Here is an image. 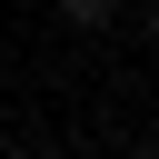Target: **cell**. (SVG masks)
Masks as SVG:
<instances>
[{
    "instance_id": "6da1fadb",
    "label": "cell",
    "mask_w": 159,
    "mask_h": 159,
    "mask_svg": "<svg viewBox=\"0 0 159 159\" xmlns=\"http://www.w3.org/2000/svg\"><path fill=\"white\" fill-rule=\"evenodd\" d=\"M109 10H119V0H60V20H80V30H99Z\"/></svg>"
}]
</instances>
